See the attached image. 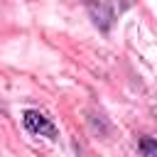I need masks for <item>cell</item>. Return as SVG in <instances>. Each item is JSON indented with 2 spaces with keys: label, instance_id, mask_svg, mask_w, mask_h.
<instances>
[{
  "label": "cell",
  "instance_id": "obj_1",
  "mask_svg": "<svg viewBox=\"0 0 157 157\" xmlns=\"http://www.w3.org/2000/svg\"><path fill=\"white\" fill-rule=\"evenodd\" d=\"M86 7L91 12L96 27L108 32L110 25L115 22V17L125 10V0H86Z\"/></svg>",
  "mask_w": 157,
  "mask_h": 157
},
{
  "label": "cell",
  "instance_id": "obj_2",
  "mask_svg": "<svg viewBox=\"0 0 157 157\" xmlns=\"http://www.w3.org/2000/svg\"><path fill=\"white\" fill-rule=\"evenodd\" d=\"M22 123H25L27 132H32V135L49 137V140H56V137H59V130H56L54 120H52L47 113H42V110H34V108L25 110V113H22Z\"/></svg>",
  "mask_w": 157,
  "mask_h": 157
},
{
  "label": "cell",
  "instance_id": "obj_3",
  "mask_svg": "<svg viewBox=\"0 0 157 157\" xmlns=\"http://www.w3.org/2000/svg\"><path fill=\"white\" fill-rule=\"evenodd\" d=\"M140 155H157V142L150 137H142L140 140Z\"/></svg>",
  "mask_w": 157,
  "mask_h": 157
}]
</instances>
